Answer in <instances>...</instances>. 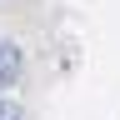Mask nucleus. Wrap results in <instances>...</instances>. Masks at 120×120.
I'll use <instances>...</instances> for the list:
<instances>
[{
  "instance_id": "1",
  "label": "nucleus",
  "mask_w": 120,
  "mask_h": 120,
  "mask_svg": "<svg viewBox=\"0 0 120 120\" xmlns=\"http://www.w3.org/2000/svg\"><path fill=\"white\" fill-rule=\"evenodd\" d=\"M20 65H25V55H20V45H15V40H5V35H0V90H5V85H15V80H20Z\"/></svg>"
},
{
  "instance_id": "2",
  "label": "nucleus",
  "mask_w": 120,
  "mask_h": 120,
  "mask_svg": "<svg viewBox=\"0 0 120 120\" xmlns=\"http://www.w3.org/2000/svg\"><path fill=\"white\" fill-rule=\"evenodd\" d=\"M0 120H25V115H20V105H15V100H0Z\"/></svg>"
}]
</instances>
